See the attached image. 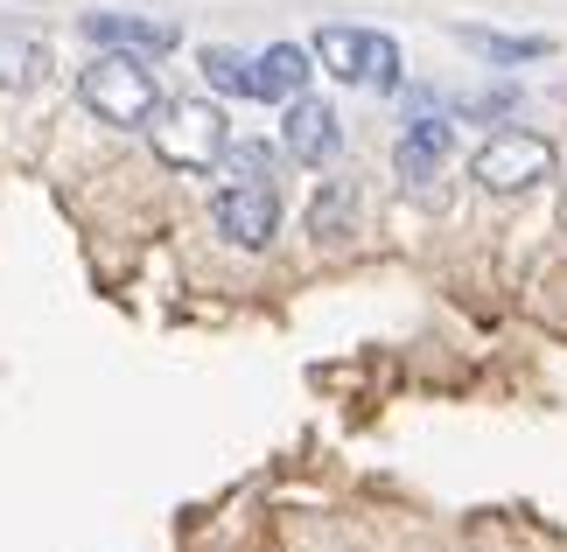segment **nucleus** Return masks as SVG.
I'll list each match as a JSON object with an SVG mask.
<instances>
[{
  "instance_id": "nucleus-12",
  "label": "nucleus",
  "mask_w": 567,
  "mask_h": 552,
  "mask_svg": "<svg viewBox=\"0 0 567 552\" xmlns=\"http://www.w3.org/2000/svg\"><path fill=\"white\" fill-rule=\"evenodd\" d=\"M470 42L484 63H533V56H547V35H505V29H455Z\"/></svg>"
},
{
  "instance_id": "nucleus-9",
  "label": "nucleus",
  "mask_w": 567,
  "mask_h": 552,
  "mask_svg": "<svg viewBox=\"0 0 567 552\" xmlns=\"http://www.w3.org/2000/svg\"><path fill=\"white\" fill-rule=\"evenodd\" d=\"M42 77H50V42L21 35V29H0V84H8V92H29Z\"/></svg>"
},
{
  "instance_id": "nucleus-10",
  "label": "nucleus",
  "mask_w": 567,
  "mask_h": 552,
  "mask_svg": "<svg viewBox=\"0 0 567 552\" xmlns=\"http://www.w3.org/2000/svg\"><path fill=\"white\" fill-rule=\"evenodd\" d=\"M364 50H372V35H364V29H322L316 35V63L337 84H364Z\"/></svg>"
},
{
  "instance_id": "nucleus-13",
  "label": "nucleus",
  "mask_w": 567,
  "mask_h": 552,
  "mask_svg": "<svg viewBox=\"0 0 567 552\" xmlns=\"http://www.w3.org/2000/svg\"><path fill=\"white\" fill-rule=\"evenodd\" d=\"M204 77L225 98H252V56H238V50H204Z\"/></svg>"
},
{
  "instance_id": "nucleus-4",
  "label": "nucleus",
  "mask_w": 567,
  "mask_h": 552,
  "mask_svg": "<svg viewBox=\"0 0 567 552\" xmlns=\"http://www.w3.org/2000/svg\"><path fill=\"white\" fill-rule=\"evenodd\" d=\"M217 231H225V246H238V252L274 246V231H280L274 183H225L217 189Z\"/></svg>"
},
{
  "instance_id": "nucleus-15",
  "label": "nucleus",
  "mask_w": 567,
  "mask_h": 552,
  "mask_svg": "<svg viewBox=\"0 0 567 552\" xmlns=\"http://www.w3.org/2000/svg\"><path fill=\"white\" fill-rule=\"evenodd\" d=\"M225 175H231V183H267V175H274V147H267V140L225 147Z\"/></svg>"
},
{
  "instance_id": "nucleus-3",
  "label": "nucleus",
  "mask_w": 567,
  "mask_h": 552,
  "mask_svg": "<svg viewBox=\"0 0 567 552\" xmlns=\"http://www.w3.org/2000/svg\"><path fill=\"white\" fill-rule=\"evenodd\" d=\"M470 175H476V189H491V196H526V189H539L554 175V147L539 134L505 126V134H491L470 154Z\"/></svg>"
},
{
  "instance_id": "nucleus-6",
  "label": "nucleus",
  "mask_w": 567,
  "mask_h": 552,
  "mask_svg": "<svg viewBox=\"0 0 567 552\" xmlns=\"http://www.w3.org/2000/svg\"><path fill=\"white\" fill-rule=\"evenodd\" d=\"M280 147L295 154L301 168H322V162H337V147H343V126H337V113L322 98H288V119H280Z\"/></svg>"
},
{
  "instance_id": "nucleus-1",
  "label": "nucleus",
  "mask_w": 567,
  "mask_h": 552,
  "mask_svg": "<svg viewBox=\"0 0 567 552\" xmlns=\"http://www.w3.org/2000/svg\"><path fill=\"white\" fill-rule=\"evenodd\" d=\"M78 98H84V113L105 119V126H155V113L168 105L155 71H147L141 56H126V50H99L92 63H84Z\"/></svg>"
},
{
  "instance_id": "nucleus-8",
  "label": "nucleus",
  "mask_w": 567,
  "mask_h": 552,
  "mask_svg": "<svg viewBox=\"0 0 567 552\" xmlns=\"http://www.w3.org/2000/svg\"><path fill=\"white\" fill-rule=\"evenodd\" d=\"M316 50H301V42H267V50L252 56V98H274V105H288L301 98V84H309V63Z\"/></svg>"
},
{
  "instance_id": "nucleus-2",
  "label": "nucleus",
  "mask_w": 567,
  "mask_h": 552,
  "mask_svg": "<svg viewBox=\"0 0 567 552\" xmlns=\"http://www.w3.org/2000/svg\"><path fill=\"white\" fill-rule=\"evenodd\" d=\"M147 134H155V162L183 168V175H204V168L225 162L231 119H225V105H217V98H168Z\"/></svg>"
},
{
  "instance_id": "nucleus-16",
  "label": "nucleus",
  "mask_w": 567,
  "mask_h": 552,
  "mask_svg": "<svg viewBox=\"0 0 567 552\" xmlns=\"http://www.w3.org/2000/svg\"><path fill=\"white\" fill-rule=\"evenodd\" d=\"M455 113H463V119H505V113H518V92H512V84H497V92H470V98H455Z\"/></svg>"
},
{
  "instance_id": "nucleus-11",
  "label": "nucleus",
  "mask_w": 567,
  "mask_h": 552,
  "mask_svg": "<svg viewBox=\"0 0 567 552\" xmlns=\"http://www.w3.org/2000/svg\"><path fill=\"white\" fill-rule=\"evenodd\" d=\"M309 231H316V246L322 238H351L358 231V183H330L309 204Z\"/></svg>"
},
{
  "instance_id": "nucleus-14",
  "label": "nucleus",
  "mask_w": 567,
  "mask_h": 552,
  "mask_svg": "<svg viewBox=\"0 0 567 552\" xmlns=\"http://www.w3.org/2000/svg\"><path fill=\"white\" fill-rule=\"evenodd\" d=\"M400 63H406V56H400V42H392V35H372V50H364V84H372L379 98H392V92L406 84Z\"/></svg>"
},
{
  "instance_id": "nucleus-7",
  "label": "nucleus",
  "mask_w": 567,
  "mask_h": 552,
  "mask_svg": "<svg viewBox=\"0 0 567 552\" xmlns=\"http://www.w3.org/2000/svg\"><path fill=\"white\" fill-rule=\"evenodd\" d=\"M449 140H455V126H449L442 113H427V119H413V126H406V140L392 147V168L406 175V189H427L434 175H442Z\"/></svg>"
},
{
  "instance_id": "nucleus-5",
  "label": "nucleus",
  "mask_w": 567,
  "mask_h": 552,
  "mask_svg": "<svg viewBox=\"0 0 567 552\" xmlns=\"http://www.w3.org/2000/svg\"><path fill=\"white\" fill-rule=\"evenodd\" d=\"M84 35L99 42V50H126V56H168L183 42L176 21H155V14H113V8H92L78 21Z\"/></svg>"
}]
</instances>
